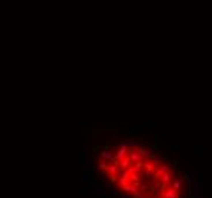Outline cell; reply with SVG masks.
<instances>
[{
    "instance_id": "6da1fadb",
    "label": "cell",
    "mask_w": 212,
    "mask_h": 198,
    "mask_svg": "<svg viewBox=\"0 0 212 198\" xmlns=\"http://www.w3.org/2000/svg\"><path fill=\"white\" fill-rule=\"evenodd\" d=\"M95 166L125 198H186L188 177L165 154L147 143L115 140L95 152Z\"/></svg>"
}]
</instances>
